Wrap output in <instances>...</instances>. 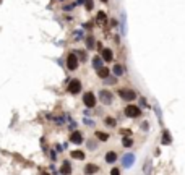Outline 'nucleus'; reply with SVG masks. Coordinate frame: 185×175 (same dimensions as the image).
Masks as SVG:
<instances>
[{
	"label": "nucleus",
	"mask_w": 185,
	"mask_h": 175,
	"mask_svg": "<svg viewBox=\"0 0 185 175\" xmlns=\"http://www.w3.org/2000/svg\"><path fill=\"white\" fill-rule=\"evenodd\" d=\"M109 75H110V68H107V67H101L99 70H98V76L102 78V80H106Z\"/></svg>",
	"instance_id": "obj_10"
},
{
	"label": "nucleus",
	"mask_w": 185,
	"mask_h": 175,
	"mask_svg": "<svg viewBox=\"0 0 185 175\" xmlns=\"http://www.w3.org/2000/svg\"><path fill=\"white\" fill-rule=\"evenodd\" d=\"M110 175H120V170L119 169H112L110 170Z\"/></svg>",
	"instance_id": "obj_26"
},
{
	"label": "nucleus",
	"mask_w": 185,
	"mask_h": 175,
	"mask_svg": "<svg viewBox=\"0 0 185 175\" xmlns=\"http://www.w3.org/2000/svg\"><path fill=\"white\" fill-rule=\"evenodd\" d=\"M81 91V81L80 80H70L68 83V92L70 94H78Z\"/></svg>",
	"instance_id": "obj_6"
},
{
	"label": "nucleus",
	"mask_w": 185,
	"mask_h": 175,
	"mask_svg": "<svg viewBox=\"0 0 185 175\" xmlns=\"http://www.w3.org/2000/svg\"><path fill=\"white\" fill-rule=\"evenodd\" d=\"M115 160H117V154H115L114 151H109V152L106 154V162H107V164H114Z\"/></svg>",
	"instance_id": "obj_14"
},
{
	"label": "nucleus",
	"mask_w": 185,
	"mask_h": 175,
	"mask_svg": "<svg viewBox=\"0 0 185 175\" xmlns=\"http://www.w3.org/2000/svg\"><path fill=\"white\" fill-rule=\"evenodd\" d=\"M70 156H71V159H76V160L85 159V152H83V151H71Z\"/></svg>",
	"instance_id": "obj_15"
},
{
	"label": "nucleus",
	"mask_w": 185,
	"mask_h": 175,
	"mask_svg": "<svg viewBox=\"0 0 185 175\" xmlns=\"http://www.w3.org/2000/svg\"><path fill=\"white\" fill-rule=\"evenodd\" d=\"M60 172L63 175H70L71 174V165H70V162L68 160H65L63 164H62V167H60Z\"/></svg>",
	"instance_id": "obj_12"
},
{
	"label": "nucleus",
	"mask_w": 185,
	"mask_h": 175,
	"mask_svg": "<svg viewBox=\"0 0 185 175\" xmlns=\"http://www.w3.org/2000/svg\"><path fill=\"white\" fill-rule=\"evenodd\" d=\"M124 146H125V148H130V146H132V140H130V138H125V140H124Z\"/></svg>",
	"instance_id": "obj_25"
},
{
	"label": "nucleus",
	"mask_w": 185,
	"mask_h": 175,
	"mask_svg": "<svg viewBox=\"0 0 185 175\" xmlns=\"http://www.w3.org/2000/svg\"><path fill=\"white\" fill-rule=\"evenodd\" d=\"M67 68L70 71H75L78 68V57L75 54H68V57H67Z\"/></svg>",
	"instance_id": "obj_3"
},
{
	"label": "nucleus",
	"mask_w": 185,
	"mask_h": 175,
	"mask_svg": "<svg viewBox=\"0 0 185 175\" xmlns=\"http://www.w3.org/2000/svg\"><path fill=\"white\" fill-rule=\"evenodd\" d=\"M83 104L88 107V109H93L96 105V96L93 94V92H86V94H83Z\"/></svg>",
	"instance_id": "obj_4"
},
{
	"label": "nucleus",
	"mask_w": 185,
	"mask_h": 175,
	"mask_svg": "<svg viewBox=\"0 0 185 175\" xmlns=\"http://www.w3.org/2000/svg\"><path fill=\"white\" fill-rule=\"evenodd\" d=\"M101 59L104 62H112L114 60V52L110 49H102L101 50Z\"/></svg>",
	"instance_id": "obj_8"
},
{
	"label": "nucleus",
	"mask_w": 185,
	"mask_h": 175,
	"mask_svg": "<svg viewBox=\"0 0 185 175\" xmlns=\"http://www.w3.org/2000/svg\"><path fill=\"white\" fill-rule=\"evenodd\" d=\"M86 2V10L89 11V10H93V0H85Z\"/></svg>",
	"instance_id": "obj_24"
},
{
	"label": "nucleus",
	"mask_w": 185,
	"mask_h": 175,
	"mask_svg": "<svg viewBox=\"0 0 185 175\" xmlns=\"http://www.w3.org/2000/svg\"><path fill=\"white\" fill-rule=\"evenodd\" d=\"M96 136H98V140L99 141H107L109 140V135L104 133V131H96Z\"/></svg>",
	"instance_id": "obj_18"
},
{
	"label": "nucleus",
	"mask_w": 185,
	"mask_h": 175,
	"mask_svg": "<svg viewBox=\"0 0 185 175\" xmlns=\"http://www.w3.org/2000/svg\"><path fill=\"white\" fill-rule=\"evenodd\" d=\"M86 47H88V49H93V47H94V37H93V36L86 37Z\"/></svg>",
	"instance_id": "obj_19"
},
{
	"label": "nucleus",
	"mask_w": 185,
	"mask_h": 175,
	"mask_svg": "<svg viewBox=\"0 0 185 175\" xmlns=\"http://www.w3.org/2000/svg\"><path fill=\"white\" fill-rule=\"evenodd\" d=\"M101 2H102V3H107V2H109V0H101Z\"/></svg>",
	"instance_id": "obj_27"
},
{
	"label": "nucleus",
	"mask_w": 185,
	"mask_h": 175,
	"mask_svg": "<svg viewBox=\"0 0 185 175\" xmlns=\"http://www.w3.org/2000/svg\"><path fill=\"white\" fill-rule=\"evenodd\" d=\"M124 112H125V115L128 117V118H138V117L141 115V109L138 107V105H133V104L127 105Z\"/></svg>",
	"instance_id": "obj_2"
},
{
	"label": "nucleus",
	"mask_w": 185,
	"mask_h": 175,
	"mask_svg": "<svg viewBox=\"0 0 185 175\" xmlns=\"http://www.w3.org/2000/svg\"><path fill=\"white\" fill-rule=\"evenodd\" d=\"M99 99H101V102H102V104L109 105L110 102H112V99H114V96H112V92H110V91L102 89V91L99 92Z\"/></svg>",
	"instance_id": "obj_7"
},
{
	"label": "nucleus",
	"mask_w": 185,
	"mask_h": 175,
	"mask_svg": "<svg viewBox=\"0 0 185 175\" xmlns=\"http://www.w3.org/2000/svg\"><path fill=\"white\" fill-rule=\"evenodd\" d=\"M120 31H122L124 36L127 34V16H125V13L120 15Z\"/></svg>",
	"instance_id": "obj_11"
},
{
	"label": "nucleus",
	"mask_w": 185,
	"mask_h": 175,
	"mask_svg": "<svg viewBox=\"0 0 185 175\" xmlns=\"http://www.w3.org/2000/svg\"><path fill=\"white\" fill-rule=\"evenodd\" d=\"M112 71H114L115 76H122L124 75V71H125V68H124L122 65H115L114 68H112Z\"/></svg>",
	"instance_id": "obj_17"
},
{
	"label": "nucleus",
	"mask_w": 185,
	"mask_h": 175,
	"mask_svg": "<svg viewBox=\"0 0 185 175\" xmlns=\"http://www.w3.org/2000/svg\"><path fill=\"white\" fill-rule=\"evenodd\" d=\"M104 83L106 85H115V83H117V78H115V76H107Z\"/></svg>",
	"instance_id": "obj_21"
},
{
	"label": "nucleus",
	"mask_w": 185,
	"mask_h": 175,
	"mask_svg": "<svg viewBox=\"0 0 185 175\" xmlns=\"http://www.w3.org/2000/svg\"><path fill=\"white\" fill-rule=\"evenodd\" d=\"M162 143H164V144H169V143H170V136H169V133H167V131H164V138H162Z\"/></svg>",
	"instance_id": "obj_23"
},
{
	"label": "nucleus",
	"mask_w": 185,
	"mask_h": 175,
	"mask_svg": "<svg viewBox=\"0 0 185 175\" xmlns=\"http://www.w3.org/2000/svg\"><path fill=\"white\" fill-rule=\"evenodd\" d=\"M106 18H107V16H106V13H104V11H98V21H99V23L106 21Z\"/></svg>",
	"instance_id": "obj_22"
},
{
	"label": "nucleus",
	"mask_w": 185,
	"mask_h": 175,
	"mask_svg": "<svg viewBox=\"0 0 185 175\" xmlns=\"http://www.w3.org/2000/svg\"><path fill=\"white\" fill-rule=\"evenodd\" d=\"M104 123L107 126H115V123H117V122H115V118H112V117H107V118L104 120Z\"/></svg>",
	"instance_id": "obj_20"
},
{
	"label": "nucleus",
	"mask_w": 185,
	"mask_h": 175,
	"mask_svg": "<svg viewBox=\"0 0 185 175\" xmlns=\"http://www.w3.org/2000/svg\"><path fill=\"white\" fill-rule=\"evenodd\" d=\"M93 67H94V70H99L101 67H102V59L96 55L94 59H93Z\"/></svg>",
	"instance_id": "obj_16"
},
{
	"label": "nucleus",
	"mask_w": 185,
	"mask_h": 175,
	"mask_svg": "<svg viewBox=\"0 0 185 175\" xmlns=\"http://www.w3.org/2000/svg\"><path fill=\"white\" fill-rule=\"evenodd\" d=\"M70 141L75 143V144H80V143H83V135H81L80 131H73L70 135Z\"/></svg>",
	"instance_id": "obj_9"
},
{
	"label": "nucleus",
	"mask_w": 185,
	"mask_h": 175,
	"mask_svg": "<svg viewBox=\"0 0 185 175\" xmlns=\"http://www.w3.org/2000/svg\"><path fill=\"white\" fill-rule=\"evenodd\" d=\"M119 96L122 97L124 100H127V102H132V100L136 99V91L133 89H128V88H122V89H119Z\"/></svg>",
	"instance_id": "obj_1"
},
{
	"label": "nucleus",
	"mask_w": 185,
	"mask_h": 175,
	"mask_svg": "<svg viewBox=\"0 0 185 175\" xmlns=\"http://www.w3.org/2000/svg\"><path fill=\"white\" fill-rule=\"evenodd\" d=\"M98 170H99V167H98L96 164H88V165L85 167V172H86L88 175H94Z\"/></svg>",
	"instance_id": "obj_13"
},
{
	"label": "nucleus",
	"mask_w": 185,
	"mask_h": 175,
	"mask_svg": "<svg viewBox=\"0 0 185 175\" xmlns=\"http://www.w3.org/2000/svg\"><path fill=\"white\" fill-rule=\"evenodd\" d=\"M135 162V154H132V152H127L124 157H122V167L124 169H130L132 165Z\"/></svg>",
	"instance_id": "obj_5"
}]
</instances>
